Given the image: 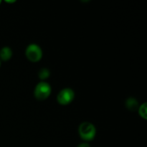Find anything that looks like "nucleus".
I'll list each match as a JSON object with an SVG mask.
<instances>
[{"label":"nucleus","instance_id":"nucleus-1","mask_svg":"<svg viewBox=\"0 0 147 147\" xmlns=\"http://www.w3.org/2000/svg\"><path fill=\"white\" fill-rule=\"evenodd\" d=\"M79 134L85 141H91L96 136V130L95 126L89 122H84L79 126Z\"/></svg>","mask_w":147,"mask_h":147},{"label":"nucleus","instance_id":"nucleus-6","mask_svg":"<svg viewBox=\"0 0 147 147\" xmlns=\"http://www.w3.org/2000/svg\"><path fill=\"white\" fill-rule=\"evenodd\" d=\"M126 107L131 111H135L139 107V103L134 98H129L126 102Z\"/></svg>","mask_w":147,"mask_h":147},{"label":"nucleus","instance_id":"nucleus-10","mask_svg":"<svg viewBox=\"0 0 147 147\" xmlns=\"http://www.w3.org/2000/svg\"><path fill=\"white\" fill-rule=\"evenodd\" d=\"M0 4H1V0H0Z\"/></svg>","mask_w":147,"mask_h":147},{"label":"nucleus","instance_id":"nucleus-5","mask_svg":"<svg viewBox=\"0 0 147 147\" xmlns=\"http://www.w3.org/2000/svg\"><path fill=\"white\" fill-rule=\"evenodd\" d=\"M12 55L11 50L8 47H4L0 50V58L4 61H7L9 60Z\"/></svg>","mask_w":147,"mask_h":147},{"label":"nucleus","instance_id":"nucleus-4","mask_svg":"<svg viewBox=\"0 0 147 147\" xmlns=\"http://www.w3.org/2000/svg\"><path fill=\"white\" fill-rule=\"evenodd\" d=\"M75 93L72 89L64 88L59 92L57 95V101L61 105H67L73 101Z\"/></svg>","mask_w":147,"mask_h":147},{"label":"nucleus","instance_id":"nucleus-3","mask_svg":"<svg viewBox=\"0 0 147 147\" xmlns=\"http://www.w3.org/2000/svg\"><path fill=\"white\" fill-rule=\"evenodd\" d=\"M25 54L29 60L35 63L42 58V52L39 45L36 44H30L26 49Z\"/></svg>","mask_w":147,"mask_h":147},{"label":"nucleus","instance_id":"nucleus-7","mask_svg":"<svg viewBox=\"0 0 147 147\" xmlns=\"http://www.w3.org/2000/svg\"><path fill=\"white\" fill-rule=\"evenodd\" d=\"M50 71H49L48 69L47 68H42L39 71V77H40V79L42 80H44V79H46L47 78H48L50 76Z\"/></svg>","mask_w":147,"mask_h":147},{"label":"nucleus","instance_id":"nucleus-2","mask_svg":"<svg viewBox=\"0 0 147 147\" xmlns=\"http://www.w3.org/2000/svg\"><path fill=\"white\" fill-rule=\"evenodd\" d=\"M51 93V87L46 82H40L34 89V96L37 99L42 100L48 98Z\"/></svg>","mask_w":147,"mask_h":147},{"label":"nucleus","instance_id":"nucleus-9","mask_svg":"<svg viewBox=\"0 0 147 147\" xmlns=\"http://www.w3.org/2000/svg\"><path fill=\"white\" fill-rule=\"evenodd\" d=\"M78 147H90V146L88 143H82L80 145H78Z\"/></svg>","mask_w":147,"mask_h":147},{"label":"nucleus","instance_id":"nucleus-8","mask_svg":"<svg viewBox=\"0 0 147 147\" xmlns=\"http://www.w3.org/2000/svg\"><path fill=\"white\" fill-rule=\"evenodd\" d=\"M139 112L142 117H143L144 119H146V103H144L139 107Z\"/></svg>","mask_w":147,"mask_h":147}]
</instances>
